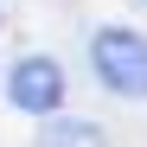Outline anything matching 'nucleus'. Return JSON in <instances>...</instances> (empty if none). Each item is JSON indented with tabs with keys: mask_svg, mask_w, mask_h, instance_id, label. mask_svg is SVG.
Wrapping results in <instances>:
<instances>
[{
	"mask_svg": "<svg viewBox=\"0 0 147 147\" xmlns=\"http://www.w3.org/2000/svg\"><path fill=\"white\" fill-rule=\"evenodd\" d=\"M90 70H96V83L109 96L147 102V32H134V26H96Z\"/></svg>",
	"mask_w": 147,
	"mask_h": 147,
	"instance_id": "1",
	"label": "nucleus"
},
{
	"mask_svg": "<svg viewBox=\"0 0 147 147\" xmlns=\"http://www.w3.org/2000/svg\"><path fill=\"white\" fill-rule=\"evenodd\" d=\"M0 90H7V109L45 121V115H64V90H70V83H64V64H58V58L26 51V58H13V64H7Z\"/></svg>",
	"mask_w": 147,
	"mask_h": 147,
	"instance_id": "2",
	"label": "nucleus"
},
{
	"mask_svg": "<svg viewBox=\"0 0 147 147\" xmlns=\"http://www.w3.org/2000/svg\"><path fill=\"white\" fill-rule=\"evenodd\" d=\"M32 147H109V134L96 121H83V115H45Z\"/></svg>",
	"mask_w": 147,
	"mask_h": 147,
	"instance_id": "3",
	"label": "nucleus"
},
{
	"mask_svg": "<svg viewBox=\"0 0 147 147\" xmlns=\"http://www.w3.org/2000/svg\"><path fill=\"white\" fill-rule=\"evenodd\" d=\"M0 26H7V7H0Z\"/></svg>",
	"mask_w": 147,
	"mask_h": 147,
	"instance_id": "4",
	"label": "nucleus"
}]
</instances>
